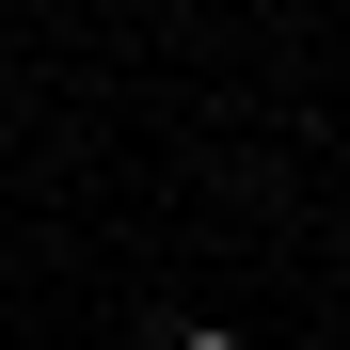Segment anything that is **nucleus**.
Listing matches in <instances>:
<instances>
[{
  "label": "nucleus",
  "mask_w": 350,
  "mask_h": 350,
  "mask_svg": "<svg viewBox=\"0 0 350 350\" xmlns=\"http://www.w3.org/2000/svg\"><path fill=\"white\" fill-rule=\"evenodd\" d=\"M175 350H255V334H223V319H207V334H175Z\"/></svg>",
  "instance_id": "f257e3e1"
}]
</instances>
